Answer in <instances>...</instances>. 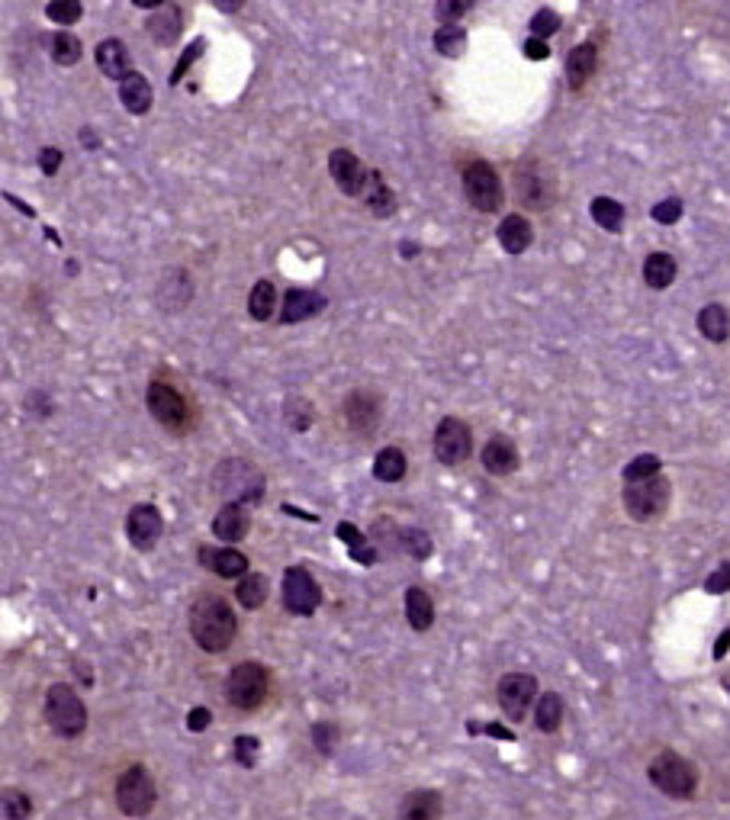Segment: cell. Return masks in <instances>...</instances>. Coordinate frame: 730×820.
Listing matches in <instances>:
<instances>
[{"instance_id":"cell-1","label":"cell","mask_w":730,"mask_h":820,"mask_svg":"<svg viewBox=\"0 0 730 820\" xmlns=\"http://www.w3.org/2000/svg\"><path fill=\"white\" fill-rule=\"evenodd\" d=\"M187 624H190L193 644L203 653H226L235 644L238 618L222 595H213V592L197 595L187 611Z\"/></svg>"},{"instance_id":"cell-2","label":"cell","mask_w":730,"mask_h":820,"mask_svg":"<svg viewBox=\"0 0 730 820\" xmlns=\"http://www.w3.org/2000/svg\"><path fill=\"white\" fill-rule=\"evenodd\" d=\"M210 486L222 502H242L255 505L264 499L267 480L258 464H251L245 457H226L213 467Z\"/></svg>"},{"instance_id":"cell-3","label":"cell","mask_w":730,"mask_h":820,"mask_svg":"<svg viewBox=\"0 0 730 820\" xmlns=\"http://www.w3.org/2000/svg\"><path fill=\"white\" fill-rule=\"evenodd\" d=\"M42 714H46V724L52 727L55 737L62 740H74L87 730V714L84 698L74 692V685L68 682H52L46 689V702H42Z\"/></svg>"},{"instance_id":"cell-4","label":"cell","mask_w":730,"mask_h":820,"mask_svg":"<svg viewBox=\"0 0 730 820\" xmlns=\"http://www.w3.org/2000/svg\"><path fill=\"white\" fill-rule=\"evenodd\" d=\"M647 779H650L653 788H660L666 798L692 801L695 792H698V782H702V775H698V766L692 763V759H685L676 750H663V753H657L650 759Z\"/></svg>"},{"instance_id":"cell-5","label":"cell","mask_w":730,"mask_h":820,"mask_svg":"<svg viewBox=\"0 0 730 820\" xmlns=\"http://www.w3.org/2000/svg\"><path fill=\"white\" fill-rule=\"evenodd\" d=\"M669 499H673V483H669L663 473L650 476V480L624 483V492H621L624 512H628V518L637 521V525L663 518L669 509Z\"/></svg>"},{"instance_id":"cell-6","label":"cell","mask_w":730,"mask_h":820,"mask_svg":"<svg viewBox=\"0 0 730 820\" xmlns=\"http://www.w3.org/2000/svg\"><path fill=\"white\" fill-rule=\"evenodd\" d=\"M271 695V669L258 660L235 663L226 679V702L238 711H258Z\"/></svg>"},{"instance_id":"cell-7","label":"cell","mask_w":730,"mask_h":820,"mask_svg":"<svg viewBox=\"0 0 730 820\" xmlns=\"http://www.w3.org/2000/svg\"><path fill=\"white\" fill-rule=\"evenodd\" d=\"M460 184H464V197L473 210L480 213H499L505 203V187L499 171L486 158H473L460 168Z\"/></svg>"},{"instance_id":"cell-8","label":"cell","mask_w":730,"mask_h":820,"mask_svg":"<svg viewBox=\"0 0 730 820\" xmlns=\"http://www.w3.org/2000/svg\"><path fill=\"white\" fill-rule=\"evenodd\" d=\"M515 200L518 206H525L531 213H544L550 210V203L557 197V181L538 158H525L515 164Z\"/></svg>"},{"instance_id":"cell-9","label":"cell","mask_w":730,"mask_h":820,"mask_svg":"<svg viewBox=\"0 0 730 820\" xmlns=\"http://www.w3.org/2000/svg\"><path fill=\"white\" fill-rule=\"evenodd\" d=\"M145 406L152 412V419L168 428L171 435H184V431L193 425V412H190V402L184 399V393L177 390L174 383H165V380H152L145 390Z\"/></svg>"},{"instance_id":"cell-10","label":"cell","mask_w":730,"mask_h":820,"mask_svg":"<svg viewBox=\"0 0 730 820\" xmlns=\"http://www.w3.org/2000/svg\"><path fill=\"white\" fill-rule=\"evenodd\" d=\"M155 801H158V788H155V779H152V772H148V766L132 763L129 769L119 772V779H116V804H119V811H123L126 817L152 814Z\"/></svg>"},{"instance_id":"cell-11","label":"cell","mask_w":730,"mask_h":820,"mask_svg":"<svg viewBox=\"0 0 730 820\" xmlns=\"http://www.w3.org/2000/svg\"><path fill=\"white\" fill-rule=\"evenodd\" d=\"M280 599L290 615L312 618L322 605V586L316 583V576H312L306 566L296 563V566H287V570H283Z\"/></svg>"},{"instance_id":"cell-12","label":"cell","mask_w":730,"mask_h":820,"mask_svg":"<svg viewBox=\"0 0 730 820\" xmlns=\"http://www.w3.org/2000/svg\"><path fill=\"white\" fill-rule=\"evenodd\" d=\"M538 679L531 673H505L496 685V702L505 714V721L521 724L531 714L534 702H538Z\"/></svg>"},{"instance_id":"cell-13","label":"cell","mask_w":730,"mask_h":820,"mask_svg":"<svg viewBox=\"0 0 730 820\" xmlns=\"http://www.w3.org/2000/svg\"><path fill=\"white\" fill-rule=\"evenodd\" d=\"M431 447H435L438 464L444 467H460L467 464L473 454V428L457 419V415H444L435 428V438H431Z\"/></svg>"},{"instance_id":"cell-14","label":"cell","mask_w":730,"mask_h":820,"mask_svg":"<svg viewBox=\"0 0 730 820\" xmlns=\"http://www.w3.org/2000/svg\"><path fill=\"white\" fill-rule=\"evenodd\" d=\"M161 534H165V515H161L158 505L152 502H139L132 505L129 515H126V538L129 544L139 550V554H148V550H155Z\"/></svg>"},{"instance_id":"cell-15","label":"cell","mask_w":730,"mask_h":820,"mask_svg":"<svg viewBox=\"0 0 730 820\" xmlns=\"http://www.w3.org/2000/svg\"><path fill=\"white\" fill-rule=\"evenodd\" d=\"M341 412H345V425L357 438H370L383 425V402L370 390H351L341 402Z\"/></svg>"},{"instance_id":"cell-16","label":"cell","mask_w":730,"mask_h":820,"mask_svg":"<svg viewBox=\"0 0 730 820\" xmlns=\"http://www.w3.org/2000/svg\"><path fill=\"white\" fill-rule=\"evenodd\" d=\"M329 174L335 187L345 193V197H364V187H367V177L370 171L364 168V161L357 158L351 148H335L329 155Z\"/></svg>"},{"instance_id":"cell-17","label":"cell","mask_w":730,"mask_h":820,"mask_svg":"<svg viewBox=\"0 0 730 820\" xmlns=\"http://www.w3.org/2000/svg\"><path fill=\"white\" fill-rule=\"evenodd\" d=\"M197 560H200L203 570H210L219 579H242L245 573H251L248 570L251 560L238 547H232V544H219V547L203 544L197 550Z\"/></svg>"},{"instance_id":"cell-18","label":"cell","mask_w":730,"mask_h":820,"mask_svg":"<svg viewBox=\"0 0 730 820\" xmlns=\"http://www.w3.org/2000/svg\"><path fill=\"white\" fill-rule=\"evenodd\" d=\"M190 300H193V277L184 267H171V271L161 274L158 290H155V303L161 306V312H184Z\"/></svg>"},{"instance_id":"cell-19","label":"cell","mask_w":730,"mask_h":820,"mask_svg":"<svg viewBox=\"0 0 730 820\" xmlns=\"http://www.w3.org/2000/svg\"><path fill=\"white\" fill-rule=\"evenodd\" d=\"M480 464L489 476H512L521 467V454L512 438L505 435H493L480 451Z\"/></svg>"},{"instance_id":"cell-20","label":"cell","mask_w":730,"mask_h":820,"mask_svg":"<svg viewBox=\"0 0 730 820\" xmlns=\"http://www.w3.org/2000/svg\"><path fill=\"white\" fill-rule=\"evenodd\" d=\"M329 306L325 300V293L319 290H306V287H293L283 296V309H280V322L283 325H296V322H306L312 316H319V312Z\"/></svg>"},{"instance_id":"cell-21","label":"cell","mask_w":730,"mask_h":820,"mask_svg":"<svg viewBox=\"0 0 730 820\" xmlns=\"http://www.w3.org/2000/svg\"><path fill=\"white\" fill-rule=\"evenodd\" d=\"M145 33L152 36L155 46L161 49H171L177 39H181L184 33V13L177 4H165V7H158L152 10V17L145 20Z\"/></svg>"},{"instance_id":"cell-22","label":"cell","mask_w":730,"mask_h":820,"mask_svg":"<svg viewBox=\"0 0 730 820\" xmlns=\"http://www.w3.org/2000/svg\"><path fill=\"white\" fill-rule=\"evenodd\" d=\"M251 531V515L242 502H222L213 515V534L222 544H238Z\"/></svg>"},{"instance_id":"cell-23","label":"cell","mask_w":730,"mask_h":820,"mask_svg":"<svg viewBox=\"0 0 730 820\" xmlns=\"http://www.w3.org/2000/svg\"><path fill=\"white\" fill-rule=\"evenodd\" d=\"M94 62H97V68H100L103 78H110V81H116V84L123 81L126 74L132 71V55H129V49H126V42H123V39H116V36L97 42Z\"/></svg>"},{"instance_id":"cell-24","label":"cell","mask_w":730,"mask_h":820,"mask_svg":"<svg viewBox=\"0 0 730 820\" xmlns=\"http://www.w3.org/2000/svg\"><path fill=\"white\" fill-rule=\"evenodd\" d=\"M496 238H499V245L505 255H525V251L531 248L534 242V226H531V219L528 216H521V213H509V216H502L499 222V229H496Z\"/></svg>"},{"instance_id":"cell-25","label":"cell","mask_w":730,"mask_h":820,"mask_svg":"<svg viewBox=\"0 0 730 820\" xmlns=\"http://www.w3.org/2000/svg\"><path fill=\"white\" fill-rule=\"evenodd\" d=\"M599 68V46L589 39V42H579V46L566 55V84H570V91L579 94L583 87L589 84V78Z\"/></svg>"},{"instance_id":"cell-26","label":"cell","mask_w":730,"mask_h":820,"mask_svg":"<svg viewBox=\"0 0 730 820\" xmlns=\"http://www.w3.org/2000/svg\"><path fill=\"white\" fill-rule=\"evenodd\" d=\"M119 103H123L132 116H145L155 103L152 81H148L142 71H129L126 78L119 81Z\"/></svg>"},{"instance_id":"cell-27","label":"cell","mask_w":730,"mask_h":820,"mask_svg":"<svg viewBox=\"0 0 730 820\" xmlns=\"http://www.w3.org/2000/svg\"><path fill=\"white\" fill-rule=\"evenodd\" d=\"M361 200H364V206H367V213H370V216H377V219H390V216H396V210H399L396 193H393L390 184H386V177H383L380 171H370Z\"/></svg>"},{"instance_id":"cell-28","label":"cell","mask_w":730,"mask_h":820,"mask_svg":"<svg viewBox=\"0 0 730 820\" xmlns=\"http://www.w3.org/2000/svg\"><path fill=\"white\" fill-rule=\"evenodd\" d=\"M444 814L441 795L435 788H419V792H409L399 804V817L402 820H438Z\"/></svg>"},{"instance_id":"cell-29","label":"cell","mask_w":730,"mask_h":820,"mask_svg":"<svg viewBox=\"0 0 730 820\" xmlns=\"http://www.w3.org/2000/svg\"><path fill=\"white\" fill-rule=\"evenodd\" d=\"M695 325H698V335L708 338L711 345H724V341L730 338V312L721 303H705L702 309H698Z\"/></svg>"},{"instance_id":"cell-30","label":"cell","mask_w":730,"mask_h":820,"mask_svg":"<svg viewBox=\"0 0 730 820\" xmlns=\"http://www.w3.org/2000/svg\"><path fill=\"white\" fill-rule=\"evenodd\" d=\"M679 264L669 251H650L644 261V283L650 290H669L676 283Z\"/></svg>"},{"instance_id":"cell-31","label":"cell","mask_w":730,"mask_h":820,"mask_svg":"<svg viewBox=\"0 0 730 820\" xmlns=\"http://www.w3.org/2000/svg\"><path fill=\"white\" fill-rule=\"evenodd\" d=\"M406 618H409V628L412 631H431V624H435V602H431L428 589L422 586H409L406 589Z\"/></svg>"},{"instance_id":"cell-32","label":"cell","mask_w":730,"mask_h":820,"mask_svg":"<svg viewBox=\"0 0 730 820\" xmlns=\"http://www.w3.org/2000/svg\"><path fill=\"white\" fill-rule=\"evenodd\" d=\"M563 714H566L563 695L541 692L538 702H534V727H538L541 734H557V730L563 727Z\"/></svg>"},{"instance_id":"cell-33","label":"cell","mask_w":730,"mask_h":820,"mask_svg":"<svg viewBox=\"0 0 730 820\" xmlns=\"http://www.w3.org/2000/svg\"><path fill=\"white\" fill-rule=\"evenodd\" d=\"M406 473H409L406 451H402V447H396V444L380 447L377 457H374V480H380V483H399Z\"/></svg>"},{"instance_id":"cell-34","label":"cell","mask_w":730,"mask_h":820,"mask_svg":"<svg viewBox=\"0 0 730 820\" xmlns=\"http://www.w3.org/2000/svg\"><path fill=\"white\" fill-rule=\"evenodd\" d=\"M335 534H338L341 541H345L351 560H357L361 566H374V563H377V557H380V554H377V547L364 538L361 528H357V525H351V521H341V525L335 528Z\"/></svg>"},{"instance_id":"cell-35","label":"cell","mask_w":730,"mask_h":820,"mask_svg":"<svg viewBox=\"0 0 730 820\" xmlns=\"http://www.w3.org/2000/svg\"><path fill=\"white\" fill-rule=\"evenodd\" d=\"M267 595H271V579H267L264 573H245L242 579H238V586H235V599L242 608L248 611H255L267 602Z\"/></svg>"},{"instance_id":"cell-36","label":"cell","mask_w":730,"mask_h":820,"mask_svg":"<svg viewBox=\"0 0 730 820\" xmlns=\"http://www.w3.org/2000/svg\"><path fill=\"white\" fill-rule=\"evenodd\" d=\"M49 55L58 68H74L84 58V46L78 36L68 33V29H58V33L49 39Z\"/></svg>"},{"instance_id":"cell-37","label":"cell","mask_w":730,"mask_h":820,"mask_svg":"<svg viewBox=\"0 0 730 820\" xmlns=\"http://www.w3.org/2000/svg\"><path fill=\"white\" fill-rule=\"evenodd\" d=\"M589 213H592V222L605 232L618 235L624 229V206L615 200V197H595L589 203Z\"/></svg>"},{"instance_id":"cell-38","label":"cell","mask_w":730,"mask_h":820,"mask_svg":"<svg viewBox=\"0 0 730 820\" xmlns=\"http://www.w3.org/2000/svg\"><path fill=\"white\" fill-rule=\"evenodd\" d=\"M277 309V287L271 280H258L248 293V316L255 322H267Z\"/></svg>"},{"instance_id":"cell-39","label":"cell","mask_w":730,"mask_h":820,"mask_svg":"<svg viewBox=\"0 0 730 820\" xmlns=\"http://www.w3.org/2000/svg\"><path fill=\"white\" fill-rule=\"evenodd\" d=\"M283 422H287V428L296 431V435H303V431H309L312 422H316V409H312V402L306 396H290L283 402Z\"/></svg>"},{"instance_id":"cell-40","label":"cell","mask_w":730,"mask_h":820,"mask_svg":"<svg viewBox=\"0 0 730 820\" xmlns=\"http://www.w3.org/2000/svg\"><path fill=\"white\" fill-rule=\"evenodd\" d=\"M435 52L444 55V58H460L467 52V29L460 23H451V26H438L435 29Z\"/></svg>"},{"instance_id":"cell-41","label":"cell","mask_w":730,"mask_h":820,"mask_svg":"<svg viewBox=\"0 0 730 820\" xmlns=\"http://www.w3.org/2000/svg\"><path fill=\"white\" fill-rule=\"evenodd\" d=\"M396 541H399V547L406 550V554L412 557V560H428L431 554H435V544H431V534L428 531H422V528H399L396 531Z\"/></svg>"},{"instance_id":"cell-42","label":"cell","mask_w":730,"mask_h":820,"mask_svg":"<svg viewBox=\"0 0 730 820\" xmlns=\"http://www.w3.org/2000/svg\"><path fill=\"white\" fill-rule=\"evenodd\" d=\"M663 473V460L657 454H637L628 467L621 470L624 483H637V480H650V476Z\"/></svg>"},{"instance_id":"cell-43","label":"cell","mask_w":730,"mask_h":820,"mask_svg":"<svg viewBox=\"0 0 730 820\" xmlns=\"http://www.w3.org/2000/svg\"><path fill=\"white\" fill-rule=\"evenodd\" d=\"M4 820H26L33 817V801L20 788H4V808H0Z\"/></svg>"},{"instance_id":"cell-44","label":"cell","mask_w":730,"mask_h":820,"mask_svg":"<svg viewBox=\"0 0 730 820\" xmlns=\"http://www.w3.org/2000/svg\"><path fill=\"white\" fill-rule=\"evenodd\" d=\"M309 737H312V747H316L322 756H332L335 747H338V740H341V730L335 721H316L309 730Z\"/></svg>"},{"instance_id":"cell-45","label":"cell","mask_w":730,"mask_h":820,"mask_svg":"<svg viewBox=\"0 0 730 820\" xmlns=\"http://www.w3.org/2000/svg\"><path fill=\"white\" fill-rule=\"evenodd\" d=\"M84 4L81 0H49L46 4V17L58 26H74L81 20Z\"/></svg>"},{"instance_id":"cell-46","label":"cell","mask_w":730,"mask_h":820,"mask_svg":"<svg viewBox=\"0 0 730 820\" xmlns=\"http://www.w3.org/2000/svg\"><path fill=\"white\" fill-rule=\"evenodd\" d=\"M476 4H480V0H438V4H435V20H438L441 26L460 23Z\"/></svg>"},{"instance_id":"cell-47","label":"cell","mask_w":730,"mask_h":820,"mask_svg":"<svg viewBox=\"0 0 730 820\" xmlns=\"http://www.w3.org/2000/svg\"><path fill=\"white\" fill-rule=\"evenodd\" d=\"M528 29H531V36H538V39L557 36V33H560V13H557V10H550V7H541V10L531 17Z\"/></svg>"},{"instance_id":"cell-48","label":"cell","mask_w":730,"mask_h":820,"mask_svg":"<svg viewBox=\"0 0 730 820\" xmlns=\"http://www.w3.org/2000/svg\"><path fill=\"white\" fill-rule=\"evenodd\" d=\"M258 756H261V740L251 737V734H242L235 737V763L242 769H255L258 766Z\"/></svg>"},{"instance_id":"cell-49","label":"cell","mask_w":730,"mask_h":820,"mask_svg":"<svg viewBox=\"0 0 730 820\" xmlns=\"http://www.w3.org/2000/svg\"><path fill=\"white\" fill-rule=\"evenodd\" d=\"M682 213H685V203L679 197H666L650 210L653 222H660V226H676V222L682 219Z\"/></svg>"},{"instance_id":"cell-50","label":"cell","mask_w":730,"mask_h":820,"mask_svg":"<svg viewBox=\"0 0 730 820\" xmlns=\"http://www.w3.org/2000/svg\"><path fill=\"white\" fill-rule=\"evenodd\" d=\"M203 49H206V39H197V42H190V46H187V52H184V58H181V62H177V68L171 71V78H168V84H171V87H174V84H181V78H184V74H187V68H190V65L197 62V58L203 55Z\"/></svg>"},{"instance_id":"cell-51","label":"cell","mask_w":730,"mask_h":820,"mask_svg":"<svg viewBox=\"0 0 730 820\" xmlns=\"http://www.w3.org/2000/svg\"><path fill=\"white\" fill-rule=\"evenodd\" d=\"M705 592H708V595H724V592H730V560L718 563V570H714V573L705 579Z\"/></svg>"},{"instance_id":"cell-52","label":"cell","mask_w":730,"mask_h":820,"mask_svg":"<svg viewBox=\"0 0 730 820\" xmlns=\"http://www.w3.org/2000/svg\"><path fill=\"white\" fill-rule=\"evenodd\" d=\"M26 412H33L36 419H49V415L55 412V402L49 393H42V390H33L26 396Z\"/></svg>"},{"instance_id":"cell-53","label":"cell","mask_w":730,"mask_h":820,"mask_svg":"<svg viewBox=\"0 0 730 820\" xmlns=\"http://www.w3.org/2000/svg\"><path fill=\"white\" fill-rule=\"evenodd\" d=\"M62 161H65L62 148L46 145V148H42V152H39V171L46 174V177H55V174H58V168H62Z\"/></svg>"},{"instance_id":"cell-54","label":"cell","mask_w":730,"mask_h":820,"mask_svg":"<svg viewBox=\"0 0 730 820\" xmlns=\"http://www.w3.org/2000/svg\"><path fill=\"white\" fill-rule=\"evenodd\" d=\"M521 52H525L528 62H547L550 58V46H547V39H538V36H531L525 46H521Z\"/></svg>"},{"instance_id":"cell-55","label":"cell","mask_w":730,"mask_h":820,"mask_svg":"<svg viewBox=\"0 0 730 820\" xmlns=\"http://www.w3.org/2000/svg\"><path fill=\"white\" fill-rule=\"evenodd\" d=\"M213 724V711L210 708H193L187 714V730H193V734H203L206 727Z\"/></svg>"},{"instance_id":"cell-56","label":"cell","mask_w":730,"mask_h":820,"mask_svg":"<svg viewBox=\"0 0 730 820\" xmlns=\"http://www.w3.org/2000/svg\"><path fill=\"white\" fill-rule=\"evenodd\" d=\"M210 4L216 10H222V13H238V10L245 7V0H210Z\"/></svg>"},{"instance_id":"cell-57","label":"cell","mask_w":730,"mask_h":820,"mask_svg":"<svg viewBox=\"0 0 730 820\" xmlns=\"http://www.w3.org/2000/svg\"><path fill=\"white\" fill-rule=\"evenodd\" d=\"M727 650H730V628H724L721 637H718V644H714V660H724Z\"/></svg>"},{"instance_id":"cell-58","label":"cell","mask_w":730,"mask_h":820,"mask_svg":"<svg viewBox=\"0 0 730 820\" xmlns=\"http://www.w3.org/2000/svg\"><path fill=\"white\" fill-rule=\"evenodd\" d=\"M81 145L87 148V152H91V148H100V136H97V132H94L91 126H84V129H81Z\"/></svg>"},{"instance_id":"cell-59","label":"cell","mask_w":730,"mask_h":820,"mask_svg":"<svg viewBox=\"0 0 730 820\" xmlns=\"http://www.w3.org/2000/svg\"><path fill=\"white\" fill-rule=\"evenodd\" d=\"M486 734H493V737H502V740H515V734L512 730H505V727H499V724H489V727H483Z\"/></svg>"},{"instance_id":"cell-60","label":"cell","mask_w":730,"mask_h":820,"mask_svg":"<svg viewBox=\"0 0 730 820\" xmlns=\"http://www.w3.org/2000/svg\"><path fill=\"white\" fill-rule=\"evenodd\" d=\"M168 0H132V7H139V10H158V7H165Z\"/></svg>"},{"instance_id":"cell-61","label":"cell","mask_w":730,"mask_h":820,"mask_svg":"<svg viewBox=\"0 0 730 820\" xmlns=\"http://www.w3.org/2000/svg\"><path fill=\"white\" fill-rule=\"evenodd\" d=\"M399 255H406V258L419 255V245H412V242H402V245H399Z\"/></svg>"},{"instance_id":"cell-62","label":"cell","mask_w":730,"mask_h":820,"mask_svg":"<svg viewBox=\"0 0 730 820\" xmlns=\"http://www.w3.org/2000/svg\"><path fill=\"white\" fill-rule=\"evenodd\" d=\"M724 689H730V679L727 676H724Z\"/></svg>"}]
</instances>
